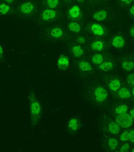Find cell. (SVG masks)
<instances>
[{
    "label": "cell",
    "instance_id": "6da1fadb",
    "mask_svg": "<svg viewBox=\"0 0 134 152\" xmlns=\"http://www.w3.org/2000/svg\"><path fill=\"white\" fill-rule=\"evenodd\" d=\"M28 102L30 118L32 122L37 124L40 120L42 114V105L37 99L34 91H32L28 96Z\"/></svg>",
    "mask_w": 134,
    "mask_h": 152
},
{
    "label": "cell",
    "instance_id": "7a4b0ae2",
    "mask_svg": "<svg viewBox=\"0 0 134 152\" xmlns=\"http://www.w3.org/2000/svg\"><path fill=\"white\" fill-rule=\"evenodd\" d=\"M116 122L121 128L124 129L130 128L133 124V119L130 114L127 113L119 114L116 117Z\"/></svg>",
    "mask_w": 134,
    "mask_h": 152
},
{
    "label": "cell",
    "instance_id": "3957f363",
    "mask_svg": "<svg viewBox=\"0 0 134 152\" xmlns=\"http://www.w3.org/2000/svg\"><path fill=\"white\" fill-rule=\"evenodd\" d=\"M18 10L22 15L30 16L35 11V5L33 1H24L19 6Z\"/></svg>",
    "mask_w": 134,
    "mask_h": 152
},
{
    "label": "cell",
    "instance_id": "277c9868",
    "mask_svg": "<svg viewBox=\"0 0 134 152\" xmlns=\"http://www.w3.org/2000/svg\"><path fill=\"white\" fill-rule=\"evenodd\" d=\"M68 16L73 21L78 20L82 17V10L78 4H73L70 6L68 9Z\"/></svg>",
    "mask_w": 134,
    "mask_h": 152
},
{
    "label": "cell",
    "instance_id": "5b68a950",
    "mask_svg": "<svg viewBox=\"0 0 134 152\" xmlns=\"http://www.w3.org/2000/svg\"><path fill=\"white\" fill-rule=\"evenodd\" d=\"M57 16H58V12L54 9H45L41 13V20L47 23L55 20L57 18Z\"/></svg>",
    "mask_w": 134,
    "mask_h": 152
},
{
    "label": "cell",
    "instance_id": "8992f818",
    "mask_svg": "<svg viewBox=\"0 0 134 152\" xmlns=\"http://www.w3.org/2000/svg\"><path fill=\"white\" fill-rule=\"evenodd\" d=\"M94 96L96 102H103L108 97V92L103 87L98 86L94 91Z\"/></svg>",
    "mask_w": 134,
    "mask_h": 152
},
{
    "label": "cell",
    "instance_id": "52a82bcc",
    "mask_svg": "<svg viewBox=\"0 0 134 152\" xmlns=\"http://www.w3.org/2000/svg\"><path fill=\"white\" fill-rule=\"evenodd\" d=\"M56 65L58 69L61 71H65L70 66V59L67 56L62 54L57 58Z\"/></svg>",
    "mask_w": 134,
    "mask_h": 152
},
{
    "label": "cell",
    "instance_id": "ba28073f",
    "mask_svg": "<svg viewBox=\"0 0 134 152\" xmlns=\"http://www.w3.org/2000/svg\"><path fill=\"white\" fill-rule=\"evenodd\" d=\"M89 30L94 36L100 37L104 36L106 33V28L103 25L98 23L92 24L89 27Z\"/></svg>",
    "mask_w": 134,
    "mask_h": 152
},
{
    "label": "cell",
    "instance_id": "9c48e42d",
    "mask_svg": "<svg viewBox=\"0 0 134 152\" xmlns=\"http://www.w3.org/2000/svg\"><path fill=\"white\" fill-rule=\"evenodd\" d=\"M111 46L116 49H121L124 47L125 41L122 35L118 34L115 36L111 40Z\"/></svg>",
    "mask_w": 134,
    "mask_h": 152
},
{
    "label": "cell",
    "instance_id": "30bf717a",
    "mask_svg": "<svg viewBox=\"0 0 134 152\" xmlns=\"http://www.w3.org/2000/svg\"><path fill=\"white\" fill-rule=\"evenodd\" d=\"M49 35L52 39H61L64 36V31L61 27L59 26L53 27L49 31Z\"/></svg>",
    "mask_w": 134,
    "mask_h": 152
},
{
    "label": "cell",
    "instance_id": "8fae6325",
    "mask_svg": "<svg viewBox=\"0 0 134 152\" xmlns=\"http://www.w3.org/2000/svg\"><path fill=\"white\" fill-rule=\"evenodd\" d=\"M67 126L69 130L72 132H76L78 131L80 126L79 120L75 117L70 118L67 123Z\"/></svg>",
    "mask_w": 134,
    "mask_h": 152
},
{
    "label": "cell",
    "instance_id": "7c38bea8",
    "mask_svg": "<svg viewBox=\"0 0 134 152\" xmlns=\"http://www.w3.org/2000/svg\"><path fill=\"white\" fill-rule=\"evenodd\" d=\"M107 11L105 10H100L96 11L93 15V20L97 21H104L107 17Z\"/></svg>",
    "mask_w": 134,
    "mask_h": 152
},
{
    "label": "cell",
    "instance_id": "4fadbf2b",
    "mask_svg": "<svg viewBox=\"0 0 134 152\" xmlns=\"http://www.w3.org/2000/svg\"><path fill=\"white\" fill-rule=\"evenodd\" d=\"M108 86L113 92H117L121 87V82L117 78H112L109 80Z\"/></svg>",
    "mask_w": 134,
    "mask_h": 152
},
{
    "label": "cell",
    "instance_id": "5bb4252c",
    "mask_svg": "<svg viewBox=\"0 0 134 152\" xmlns=\"http://www.w3.org/2000/svg\"><path fill=\"white\" fill-rule=\"evenodd\" d=\"M78 66L80 70L83 72H89L93 70V67L91 64L86 61H81L79 62Z\"/></svg>",
    "mask_w": 134,
    "mask_h": 152
},
{
    "label": "cell",
    "instance_id": "9a60e30c",
    "mask_svg": "<svg viewBox=\"0 0 134 152\" xmlns=\"http://www.w3.org/2000/svg\"><path fill=\"white\" fill-rule=\"evenodd\" d=\"M105 42L102 40L93 41L91 44V49L94 51H102L104 49Z\"/></svg>",
    "mask_w": 134,
    "mask_h": 152
},
{
    "label": "cell",
    "instance_id": "2e32d148",
    "mask_svg": "<svg viewBox=\"0 0 134 152\" xmlns=\"http://www.w3.org/2000/svg\"><path fill=\"white\" fill-rule=\"evenodd\" d=\"M71 51L72 54L77 58H80L84 54V50L81 45H73L71 48Z\"/></svg>",
    "mask_w": 134,
    "mask_h": 152
},
{
    "label": "cell",
    "instance_id": "e0dca14e",
    "mask_svg": "<svg viewBox=\"0 0 134 152\" xmlns=\"http://www.w3.org/2000/svg\"><path fill=\"white\" fill-rule=\"evenodd\" d=\"M117 96L122 99H128L131 97V93L128 88L122 87L117 91Z\"/></svg>",
    "mask_w": 134,
    "mask_h": 152
},
{
    "label": "cell",
    "instance_id": "ac0fdd59",
    "mask_svg": "<svg viewBox=\"0 0 134 152\" xmlns=\"http://www.w3.org/2000/svg\"><path fill=\"white\" fill-rule=\"evenodd\" d=\"M68 26L69 30L71 31V32L74 33H79L81 29V26L80 24L75 21H72L69 23L68 24Z\"/></svg>",
    "mask_w": 134,
    "mask_h": 152
},
{
    "label": "cell",
    "instance_id": "d6986e66",
    "mask_svg": "<svg viewBox=\"0 0 134 152\" xmlns=\"http://www.w3.org/2000/svg\"><path fill=\"white\" fill-rule=\"evenodd\" d=\"M121 67H122L124 71L126 72H130L134 69V62L132 60L124 61L121 64Z\"/></svg>",
    "mask_w": 134,
    "mask_h": 152
},
{
    "label": "cell",
    "instance_id": "ffe728a7",
    "mask_svg": "<svg viewBox=\"0 0 134 152\" xmlns=\"http://www.w3.org/2000/svg\"><path fill=\"white\" fill-rule=\"evenodd\" d=\"M12 10L10 5L8 3H0V15L3 16L8 15L11 13Z\"/></svg>",
    "mask_w": 134,
    "mask_h": 152
},
{
    "label": "cell",
    "instance_id": "44dd1931",
    "mask_svg": "<svg viewBox=\"0 0 134 152\" xmlns=\"http://www.w3.org/2000/svg\"><path fill=\"white\" fill-rule=\"evenodd\" d=\"M108 130L112 134H118L120 131V126L116 122H111L108 125Z\"/></svg>",
    "mask_w": 134,
    "mask_h": 152
},
{
    "label": "cell",
    "instance_id": "7402d4cb",
    "mask_svg": "<svg viewBox=\"0 0 134 152\" xmlns=\"http://www.w3.org/2000/svg\"><path fill=\"white\" fill-rule=\"evenodd\" d=\"M60 0H45L46 7L50 9H55L60 6Z\"/></svg>",
    "mask_w": 134,
    "mask_h": 152
},
{
    "label": "cell",
    "instance_id": "603a6c76",
    "mask_svg": "<svg viewBox=\"0 0 134 152\" xmlns=\"http://www.w3.org/2000/svg\"><path fill=\"white\" fill-rule=\"evenodd\" d=\"M114 64L111 61H103L99 65V67L101 71H109L113 67Z\"/></svg>",
    "mask_w": 134,
    "mask_h": 152
},
{
    "label": "cell",
    "instance_id": "cb8c5ba5",
    "mask_svg": "<svg viewBox=\"0 0 134 152\" xmlns=\"http://www.w3.org/2000/svg\"><path fill=\"white\" fill-rule=\"evenodd\" d=\"M91 61L94 64L100 65L104 61V57L100 53H96L91 56Z\"/></svg>",
    "mask_w": 134,
    "mask_h": 152
},
{
    "label": "cell",
    "instance_id": "d4e9b609",
    "mask_svg": "<svg viewBox=\"0 0 134 152\" xmlns=\"http://www.w3.org/2000/svg\"><path fill=\"white\" fill-rule=\"evenodd\" d=\"M129 110V107L125 104H120L119 105L116 109H115V112L116 114H122L127 113Z\"/></svg>",
    "mask_w": 134,
    "mask_h": 152
},
{
    "label": "cell",
    "instance_id": "484cf974",
    "mask_svg": "<svg viewBox=\"0 0 134 152\" xmlns=\"http://www.w3.org/2000/svg\"><path fill=\"white\" fill-rule=\"evenodd\" d=\"M108 145L112 151L116 150L118 147V141L116 138H110L108 141Z\"/></svg>",
    "mask_w": 134,
    "mask_h": 152
},
{
    "label": "cell",
    "instance_id": "4316f807",
    "mask_svg": "<svg viewBox=\"0 0 134 152\" xmlns=\"http://www.w3.org/2000/svg\"><path fill=\"white\" fill-rule=\"evenodd\" d=\"M120 140L122 142H127L129 140V131H124L120 135Z\"/></svg>",
    "mask_w": 134,
    "mask_h": 152
},
{
    "label": "cell",
    "instance_id": "83f0119b",
    "mask_svg": "<svg viewBox=\"0 0 134 152\" xmlns=\"http://www.w3.org/2000/svg\"><path fill=\"white\" fill-rule=\"evenodd\" d=\"M75 41L80 45H82V44H84L86 42V39L83 36H78L75 38Z\"/></svg>",
    "mask_w": 134,
    "mask_h": 152
},
{
    "label": "cell",
    "instance_id": "f1b7e54d",
    "mask_svg": "<svg viewBox=\"0 0 134 152\" xmlns=\"http://www.w3.org/2000/svg\"><path fill=\"white\" fill-rule=\"evenodd\" d=\"M118 1L122 6H129L134 1V0H118Z\"/></svg>",
    "mask_w": 134,
    "mask_h": 152
},
{
    "label": "cell",
    "instance_id": "f546056e",
    "mask_svg": "<svg viewBox=\"0 0 134 152\" xmlns=\"http://www.w3.org/2000/svg\"><path fill=\"white\" fill-rule=\"evenodd\" d=\"M130 148V145L128 143H124L122 147L120 148V151H122V152H127V151H129Z\"/></svg>",
    "mask_w": 134,
    "mask_h": 152
},
{
    "label": "cell",
    "instance_id": "4dcf8cb0",
    "mask_svg": "<svg viewBox=\"0 0 134 152\" xmlns=\"http://www.w3.org/2000/svg\"><path fill=\"white\" fill-rule=\"evenodd\" d=\"M129 140L132 143H134V130L129 131Z\"/></svg>",
    "mask_w": 134,
    "mask_h": 152
},
{
    "label": "cell",
    "instance_id": "1f68e13d",
    "mask_svg": "<svg viewBox=\"0 0 134 152\" xmlns=\"http://www.w3.org/2000/svg\"><path fill=\"white\" fill-rule=\"evenodd\" d=\"M4 55V49L1 44H0V60L3 58Z\"/></svg>",
    "mask_w": 134,
    "mask_h": 152
},
{
    "label": "cell",
    "instance_id": "d6a6232c",
    "mask_svg": "<svg viewBox=\"0 0 134 152\" xmlns=\"http://www.w3.org/2000/svg\"><path fill=\"white\" fill-rule=\"evenodd\" d=\"M134 79V74H130L127 77V82L129 84H130V82Z\"/></svg>",
    "mask_w": 134,
    "mask_h": 152
},
{
    "label": "cell",
    "instance_id": "836d02e7",
    "mask_svg": "<svg viewBox=\"0 0 134 152\" xmlns=\"http://www.w3.org/2000/svg\"><path fill=\"white\" fill-rule=\"evenodd\" d=\"M129 36L131 37L134 38V25L130 27L129 30Z\"/></svg>",
    "mask_w": 134,
    "mask_h": 152
},
{
    "label": "cell",
    "instance_id": "e575fe53",
    "mask_svg": "<svg viewBox=\"0 0 134 152\" xmlns=\"http://www.w3.org/2000/svg\"><path fill=\"white\" fill-rule=\"evenodd\" d=\"M129 12V15H130L132 18H134V4L130 6Z\"/></svg>",
    "mask_w": 134,
    "mask_h": 152
},
{
    "label": "cell",
    "instance_id": "d590c367",
    "mask_svg": "<svg viewBox=\"0 0 134 152\" xmlns=\"http://www.w3.org/2000/svg\"><path fill=\"white\" fill-rule=\"evenodd\" d=\"M130 115L131 116L132 118L133 119V120L134 121V108H132L130 110Z\"/></svg>",
    "mask_w": 134,
    "mask_h": 152
},
{
    "label": "cell",
    "instance_id": "8d00e7d4",
    "mask_svg": "<svg viewBox=\"0 0 134 152\" xmlns=\"http://www.w3.org/2000/svg\"><path fill=\"white\" fill-rule=\"evenodd\" d=\"M4 1L6 3H8V4H11V3H13L15 0H4Z\"/></svg>",
    "mask_w": 134,
    "mask_h": 152
},
{
    "label": "cell",
    "instance_id": "74e56055",
    "mask_svg": "<svg viewBox=\"0 0 134 152\" xmlns=\"http://www.w3.org/2000/svg\"><path fill=\"white\" fill-rule=\"evenodd\" d=\"M86 0H76V1L79 3H83Z\"/></svg>",
    "mask_w": 134,
    "mask_h": 152
},
{
    "label": "cell",
    "instance_id": "f35d334b",
    "mask_svg": "<svg viewBox=\"0 0 134 152\" xmlns=\"http://www.w3.org/2000/svg\"><path fill=\"white\" fill-rule=\"evenodd\" d=\"M130 86H131V87H134V79H133L132 80V81L130 82Z\"/></svg>",
    "mask_w": 134,
    "mask_h": 152
},
{
    "label": "cell",
    "instance_id": "ab89813d",
    "mask_svg": "<svg viewBox=\"0 0 134 152\" xmlns=\"http://www.w3.org/2000/svg\"><path fill=\"white\" fill-rule=\"evenodd\" d=\"M63 1H64L66 3H70V2H72L73 0H63Z\"/></svg>",
    "mask_w": 134,
    "mask_h": 152
},
{
    "label": "cell",
    "instance_id": "60d3db41",
    "mask_svg": "<svg viewBox=\"0 0 134 152\" xmlns=\"http://www.w3.org/2000/svg\"><path fill=\"white\" fill-rule=\"evenodd\" d=\"M132 94H133V96H134V87L132 88Z\"/></svg>",
    "mask_w": 134,
    "mask_h": 152
},
{
    "label": "cell",
    "instance_id": "b9f144b4",
    "mask_svg": "<svg viewBox=\"0 0 134 152\" xmlns=\"http://www.w3.org/2000/svg\"><path fill=\"white\" fill-rule=\"evenodd\" d=\"M132 152H134V148H133V149H132Z\"/></svg>",
    "mask_w": 134,
    "mask_h": 152
},
{
    "label": "cell",
    "instance_id": "7bdbcfd3",
    "mask_svg": "<svg viewBox=\"0 0 134 152\" xmlns=\"http://www.w3.org/2000/svg\"><path fill=\"white\" fill-rule=\"evenodd\" d=\"M94 1H98V0H94Z\"/></svg>",
    "mask_w": 134,
    "mask_h": 152
}]
</instances>
